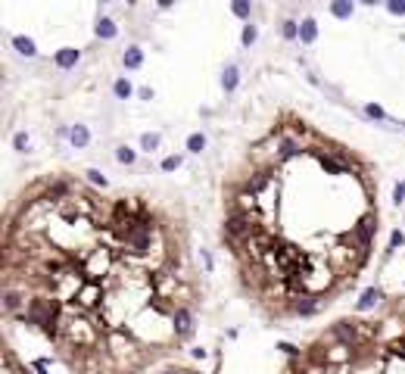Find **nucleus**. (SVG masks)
Listing matches in <instances>:
<instances>
[{
	"label": "nucleus",
	"instance_id": "nucleus-12",
	"mask_svg": "<svg viewBox=\"0 0 405 374\" xmlns=\"http://www.w3.org/2000/svg\"><path fill=\"white\" fill-rule=\"evenodd\" d=\"M115 94H119V97H131V84L125 81V78H119V81H115Z\"/></svg>",
	"mask_w": 405,
	"mask_h": 374
},
{
	"label": "nucleus",
	"instance_id": "nucleus-5",
	"mask_svg": "<svg viewBox=\"0 0 405 374\" xmlns=\"http://www.w3.org/2000/svg\"><path fill=\"white\" fill-rule=\"evenodd\" d=\"M13 47L19 50L22 56H35V44H32L28 38H22V35H16V38H13Z\"/></svg>",
	"mask_w": 405,
	"mask_h": 374
},
{
	"label": "nucleus",
	"instance_id": "nucleus-19",
	"mask_svg": "<svg viewBox=\"0 0 405 374\" xmlns=\"http://www.w3.org/2000/svg\"><path fill=\"white\" fill-rule=\"evenodd\" d=\"M396 199H399V203L405 199V181H402V184H396Z\"/></svg>",
	"mask_w": 405,
	"mask_h": 374
},
{
	"label": "nucleus",
	"instance_id": "nucleus-18",
	"mask_svg": "<svg viewBox=\"0 0 405 374\" xmlns=\"http://www.w3.org/2000/svg\"><path fill=\"white\" fill-rule=\"evenodd\" d=\"M234 13L237 16H249V4H234Z\"/></svg>",
	"mask_w": 405,
	"mask_h": 374
},
{
	"label": "nucleus",
	"instance_id": "nucleus-9",
	"mask_svg": "<svg viewBox=\"0 0 405 374\" xmlns=\"http://www.w3.org/2000/svg\"><path fill=\"white\" fill-rule=\"evenodd\" d=\"M140 147L147 150V153H153V150L159 147V134H143V137H140Z\"/></svg>",
	"mask_w": 405,
	"mask_h": 374
},
{
	"label": "nucleus",
	"instance_id": "nucleus-11",
	"mask_svg": "<svg viewBox=\"0 0 405 374\" xmlns=\"http://www.w3.org/2000/svg\"><path fill=\"white\" fill-rule=\"evenodd\" d=\"M331 13H334V16H340V19H346V16H352V4H334V7H331Z\"/></svg>",
	"mask_w": 405,
	"mask_h": 374
},
{
	"label": "nucleus",
	"instance_id": "nucleus-16",
	"mask_svg": "<svg viewBox=\"0 0 405 374\" xmlns=\"http://www.w3.org/2000/svg\"><path fill=\"white\" fill-rule=\"evenodd\" d=\"M252 41H256V28L246 25V28H243V44H252Z\"/></svg>",
	"mask_w": 405,
	"mask_h": 374
},
{
	"label": "nucleus",
	"instance_id": "nucleus-1",
	"mask_svg": "<svg viewBox=\"0 0 405 374\" xmlns=\"http://www.w3.org/2000/svg\"><path fill=\"white\" fill-rule=\"evenodd\" d=\"M299 38H302V44H315V38H318V25H315V19H302V25H299Z\"/></svg>",
	"mask_w": 405,
	"mask_h": 374
},
{
	"label": "nucleus",
	"instance_id": "nucleus-21",
	"mask_svg": "<svg viewBox=\"0 0 405 374\" xmlns=\"http://www.w3.org/2000/svg\"><path fill=\"white\" fill-rule=\"evenodd\" d=\"M25 143H28V140H25V134H16V150H25Z\"/></svg>",
	"mask_w": 405,
	"mask_h": 374
},
{
	"label": "nucleus",
	"instance_id": "nucleus-10",
	"mask_svg": "<svg viewBox=\"0 0 405 374\" xmlns=\"http://www.w3.org/2000/svg\"><path fill=\"white\" fill-rule=\"evenodd\" d=\"M221 84H224L227 91H234V88H237V69H234V66L224 72V81H221Z\"/></svg>",
	"mask_w": 405,
	"mask_h": 374
},
{
	"label": "nucleus",
	"instance_id": "nucleus-8",
	"mask_svg": "<svg viewBox=\"0 0 405 374\" xmlns=\"http://www.w3.org/2000/svg\"><path fill=\"white\" fill-rule=\"evenodd\" d=\"M202 147H206V137H202V134H190L187 137V150H190V153H202Z\"/></svg>",
	"mask_w": 405,
	"mask_h": 374
},
{
	"label": "nucleus",
	"instance_id": "nucleus-20",
	"mask_svg": "<svg viewBox=\"0 0 405 374\" xmlns=\"http://www.w3.org/2000/svg\"><path fill=\"white\" fill-rule=\"evenodd\" d=\"M368 116H374V119H384V109H377V106H368Z\"/></svg>",
	"mask_w": 405,
	"mask_h": 374
},
{
	"label": "nucleus",
	"instance_id": "nucleus-6",
	"mask_svg": "<svg viewBox=\"0 0 405 374\" xmlns=\"http://www.w3.org/2000/svg\"><path fill=\"white\" fill-rule=\"evenodd\" d=\"M97 35L100 38H115V22L112 19H100L97 22Z\"/></svg>",
	"mask_w": 405,
	"mask_h": 374
},
{
	"label": "nucleus",
	"instance_id": "nucleus-14",
	"mask_svg": "<svg viewBox=\"0 0 405 374\" xmlns=\"http://www.w3.org/2000/svg\"><path fill=\"white\" fill-rule=\"evenodd\" d=\"M281 32H284V38H296V35H299L296 22H284V28H281Z\"/></svg>",
	"mask_w": 405,
	"mask_h": 374
},
{
	"label": "nucleus",
	"instance_id": "nucleus-7",
	"mask_svg": "<svg viewBox=\"0 0 405 374\" xmlns=\"http://www.w3.org/2000/svg\"><path fill=\"white\" fill-rule=\"evenodd\" d=\"M377 299H381V290H365V296H362V303H359V309H371L374 303H377Z\"/></svg>",
	"mask_w": 405,
	"mask_h": 374
},
{
	"label": "nucleus",
	"instance_id": "nucleus-2",
	"mask_svg": "<svg viewBox=\"0 0 405 374\" xmlns=\"http://www.w3.org/2000/svg\"><path fill=\"white\" fill-rule=\"evenodd\" d=\"M75 63H78V50L66 47V50H60V53H56V66H60V69H72Z\"/></svg>",
	"mask_w": 405,
	"mask_h": 374
},
{
	"label": "nucleus",
	"instance_id": "nucleus-4",
	"mask_svg": "<svg viewBox=\"0 0 405 374\" xmlns=\"http://www.w3.org/2000/svg\"><path fill=\"white\" fill-rule=\"evenodd\" d=\"M69 137H72V143H75V147H88V140H91V134H88L84 125H75V128L69 131Z\"/></svg>",
	"mask_w": 405,
	"mask_h": 374
},
{
	"label": "nucleus",
	"instance_id": "nucleus-3",
	"mask_svg": "<svg viewBox=\"0 0 405 374\" xmlns=\"http://www.w3.org/2000/svg\"><path fill=\"white\" fill-rule=\"evenodd\" d=\"M125 66H128V69H140V63H143V53H140V47H128V50H125Z\"/></svg>",
	"mask_w": 405,
	"mask_h": 374
},
{
	"label": "nucleus",
	"instance_id": "nucleus-17",
	"mask_svg": "<svg viewBox=\"0 0 405 374\" xmlns=\"http://www.w3.org/2000/svg\"><path fill=\"white\" fill-rule=\"evenodd\" d=\"M390 13H396V16H405V4H399V0H393V4H390Z\"/></svg>",
	"mask_w": 405,
	"mask_h": 374
},
{
	"label": "nucleus",
	"instance_id": "nucleus-15",
	"mask_svg": "<svg viewBox=\"0 0 405 374\" xmlns=\"http://www.w3.org/2000/svg\"><path fill=\"white\" fill-rule=\"evenodd\" d=\"M178 165H181V159H178V156H168V159H162V168H165V171L178 168Z\"/></svg>",
	"mask_w": 405,
	"mask_h": 374
},
{
	"label": "nucleus",
	"instance_id": "nucleus-13",
	"mask_svg": "<svg viewBox=\"0 0 405 374\" xmlns=\"http://www.w3.org/2000/svg\"><path fill=\"white\" fill-rule=\"evenodd\" d=\"M119 162H134V150H128V147H119Z\"/></svg>",
	"mask_w": 405,
	"mask_h": 374
}]
</instances>
